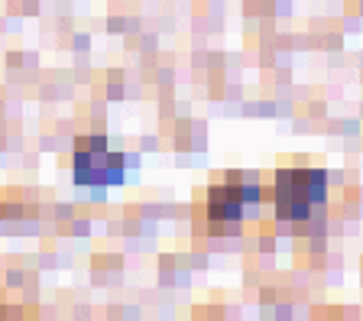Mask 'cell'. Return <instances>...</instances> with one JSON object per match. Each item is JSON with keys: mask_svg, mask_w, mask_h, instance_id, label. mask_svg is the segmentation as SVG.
<instances>
[{"mask_svg": "<svg viewBox=\"0 0 363 321\" xmlns=\"http://www.w3.org/2000/svg\"><path fill=\"white\" fill-rule=\"evenodd\" d=\"M123 156L113 153L104 137H82L75 143V182L88 188H107L123 182Z\"/></svg>", "mask_w": 363, "mask_h": 321, "instance_id": "obj_2", "label": "cell"}, {"mask_svg": "<svg viewBox=\"0 0 363 321\" xmlns=\"http://www.w3.org/2000/svg\"><path fill=\"white\" fill-rule=\"evenodd\" d=\"M243 201H259V185L257 179L234 172L224 185H211V191H208V218L214 224L240 221Z\"/></svg>", "mask_w": 363, "mask_h": 321, "instance_id": "obj_3", "label": "cell"}, {"mask_svg": "<svg viewBox=\"0 0 363 321\" xmlns=\"http://www.w3.org/2000/svg\"><path fill=\"white\" fill-rule=\"evenodd\" d=\"M328 198V176L321 169H282L276 176V218L279 221H305Z\"/></svg>", "mask_w": 363, "mask_h": 321, "instance_id": "obj_1", "label": "cell"}]
</instances>
